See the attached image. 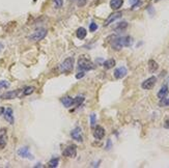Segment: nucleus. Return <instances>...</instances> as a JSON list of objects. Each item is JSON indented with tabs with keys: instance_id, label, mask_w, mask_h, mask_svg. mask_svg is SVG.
Listing matches in <instances>:
<instances>
[{
	"instance_id": "nucleus-1",
	"label": "nucleus",
	"mask_w": 169,
	"mask_h": 168,
	"mask_svg": "<svg viewBox=\"0 0 169 168\" xmlns=\"http://www.w3.org/2000/svg\"><path fill=\"white\" fill-rule=\"evenodd\" d=\"M132 44H133V38L131 36H118V38H115L111 42V47L112 49L116 50V51H120L123 47H130Z\"/></svg>"
},
{
	"instance_id": "nucleus-2",
	"label": "nucleus",
	"mask_w": 169,
	"mask_h": 168,
	"mask_svg": "<svg viewBox=\"0 0 169 168\" xmlns=\"http://www.w3.org/2000/svg\"><path fill=\"white\" fill-rule=\"evenodd\" d=\"M78 71H92L96 67V65L90 61L88 58H86L85 56H81L78 59Z\"/></svg>"
},
{
	"instance_id": "nucleus-3",
	"label": "nucleus",
	"mask_w": 169,
	"mask_h": 168,
	"mask_svg": "<svg viewBox=\"0 0 169 168\" xmlns=\"http://www.w3.org/2000/svg\"><path fill=\"white\" fill-rule=\"evenodd\" d=\"M74 62H75V59L74 57H68L63 60V62L60 64L59 67V71L60 73L62 74H66L70 73V72L73 71L74 69Z\"/></svg>"
},
{
	"instance_id": "nucleus-4",
	"label": "nucleus",
	"mask_w": 169,
	"mask_h": 168,
	"mask_svg": "<svg viewBox=\"0 0 169 168\" xmlns=\"http://www.w3.org/2000/svg\"><path fill=\"white\" fill-rule=\"evenodd\" d=\"M46 36H47V29H45V28H38V30H35L33 33L28 36V40L31 41V42H38V41H42L43 38H46Z\"/></svg>"
},
{
	"instance_id": "nucleus-5",
	"label": "nucleus",
	"mask_w": 169,
	"mask_h": 168,
	"mask_svg": "<svg viewBox=\"0 0 169 168\" xmlns=\"http://www.w3.org/2000/svg\"><path fill=\"white\" fill-rule=\"evenodd\" d=\"M62 155L68 158H75L77 156V147L75 144L68 145L63 150H62Z\"/></svg>"
},
{
	"instance_id": "nucleus-6",
	"label": "nucleus",
	"mask_w": 169,
	"mask_h": 168,
	"mask_svg": "<svg viewBox=\"0 0 169 168\" xmlns=\"http://www.w3.org/2000/svg\"><path fill=\"white\" fill-rule=\"evenodd\" d=\"M22 93V89H16V90H8L6 93H4L1 95L2 100H14L16 98H18L20 95V93Z\"/></svg>"
},
{
	"instance_id": "nucleus-7",
	"label": "nucleus",
	"mask_w": 169,
	"mask_h": 168,
	"mask_svg": "<svg viewBox=\"0 0 169 168\" xmlns=\"http://www.w3.org/2000/svg\"><path fill=\"white\" fill-rule=\"evenodd\" d=\"M156 83H157V78H156L155 76H151L148 79H146L145 81L142 82L141 87L143 89H145V90H149V89H151L155 86Z\"/></svg>"
},
{
	"instance_id": "nucleus-8",
	"label": "nucleus",
	"mask_w": 169,
	"mask_h": 168,
	"mask_svg": "<svg viewBox=\"0 0 169 168\" xmlns=\"http://www.w3.org/2000/svg\"><path fill=\"white\" fill-rule=\"evenodd\" d=\"M71 137L74 140L78 141V142H82L83 141V136H82V129L80 127H76L75 129H73L71 132Z\"/></svg>"
},
{
	"instance_id": "nucleus-9",
	"label": "nucleus",
	"mask_w": 169,
	"mask_h": 168,
	"mask_svg": "<svg viewBox=\"0 0 169 168\" xmlns=\"http://www.w3.org/2000/svg\"><path fill=\"white\" fill-rule=\"evenodd\" d=\"M7 130L5 128L0 129V149L4 148L7 144Z\"/></svg>"
},
{
	"instance_id": "nucleus-10",
	"label": "nucleus",
	"mask_w": 169,
	"mask_h": 168,
	"mask_svg": "<svg viewBox=\"0 0 169 168\" xmlns=\"http://www.w3.org/2000/svg\"><path fill=\"white\" fill-rule=\"evenodd\" d=\"M17 154H18L21 158H26V159H29V160H33L34 159L33 155L29 152V148L26 147L19 148L18 152H17Z\"/></svg>"
},
{
	"instance_id": "nucleus-11",
	"label": "nucleus",
	"mask_w": 169,
	"mask_h": 168,
	"mask_svg": "<svg viewBox=\"0 0 169 168\" xmlns=\"http://www.w3.org/2000/svg\"><path fill=\"white\" fill-rule=\"evenodd\" d=\"M4 115V119H5L7 123H10V125H14L15 123V118H14V111H13V109L10 108V107H8V108L5 109V111H4L3 113Z\"/></svg>"
},
{
	"instance_id": "nucleus-12",
	"label": "nucleus",
	"mask_w": 169,
	"mask_h": 168,
	"mask_svg": "<svg viewBox=\"0 0 169 168\" xmlns=\"http://www.w3.org/2000/svg\"><path fill=\"white\" fill-rule=\"evenodd\" d=\"M121 16H123V13L121 12H116V13H113V14H111L109 17H108V19L105 21V23H104V26H108L109 24L113 23L114 21H116L117 19H120Z\"/></svg>"
},
{
	"instance_id": "nucleus-13",
	"label": "nucleus",
	"mask_w": 169,
	"mask_h": 168,
	"mask_svg": "<svg viewBox=\"0 0 169 168\" xmlns=\"http://www.w3.org/2000/svg\"><path fill=\"white\" fill-rule=\"evenodd\" d=\"M127 74H128L127 67H117V69L114 71V77H115V79H123V77L127 76Z\"/></svg>"
},
{
	"instance_id": "nucleus-14",
	"label": "nucleus",
	"mask_w": 169,
	"mask_h": 168,
	"mask_svg": "<svg viewBox=\"0 0 169 168\" xmlns=\"http://www.w3.org/2000/svg\"><path fill=\"white\" fill-rule=\"evenodd\" d=\"M104 136H105V129L101 126H97L94 131V137L97 140H101L104 138Z\"/></svg>"
},
{
	"instance_id": "nucleus-15",
	"label": "nucleus",
	"mask_w": 169,
	"mask_h": 168,
	"mask_svg": "<svg viewBox=\"0 0 169 168\" xmlns=\"http://www.w3.org/2000/svg\"><path fill=\"white\" fill-rule=\"evenodd\" d=\"M61 103L63 104L66 108H71V107L75 106V100H74V98L66 95V97H63L61 99Z\"/></svg>"
},
{
	"instance_id": "nucleus-16",
	"label": "nucleus",
	"mask_w": 169,
	"mask_h": 168,
	"mask_svg": "<svg viewBox=\"0 0 169 168\" xmlns=\"http://www.w3.org/2000/svg\"><path fill=\"white\" fill-rule=\"evenodd\" d=\"M123 0H110V7L113 10H117L123 6Z\"/></svg>"
},
{
	"instance_id": "nucleus-17",
	"label": "nucleus",
	"mask_w": 169,
	"mask_h": 168,
	"mask_svg": "<svg viewBox=\"0 0 169 168\" xmlns=\"http://www.w3.org/2000/svg\"><path fill=\"white\" fill-rule=\"evenodd\" d=\"M76 36H77V38H79V40H84V38H86V36H87V30L84 27L78 28L77 31H76Z\"/></svg>"
},
{
	"instance_id": "nucleus-18",
	"label": "nucleus",
	"mask_w": 169,
	"mask_h": 168,
	"mask_svg": "<svg viewBox=\"0 0 169 168\" xmlns=\"http://www.w3.org/2000/svg\"><path fill=\"white\" fill-rule=\"evenodd\" d=\"M167 95H168V87H167V85H163V86L160 88L159 93H158V98L161 100V99H163V98H165Z\"/></svg>"
},
{
	"instance_id": "nucleus-19",
	"label": "nucleus",
	"mask_w": 169,
	"mask_h": 168,
	"mask_svg": "<svg viewBox=\"0 0 169 168\" xmlns=\"http://www.w3.org/2000/svg\"><path fill=\"white\" fill-rule=\"evenodd\" d=\"M115 60L113 59V58H110V59H107V60H105L103 63V67H105L106 70H110V69H112V67H115Z\"/></svg>"
},
{
	"instance_id": "nucleus-20",
	"label": "nucleus",
	"mask_w": 169,
	"mask_h": 168,
	"mask_svg": "<svg viewBox=\"0 0 169 168\" xmlns=\"http://www.w3.org/2000/svg\"><path fill=\"white\" fill-rule=\"evenodd\" d=\"M158 67H159V64H158L155 60L151 59L148 61V70H149V72H151V73H155V72L158 70Z\"/></svg>"
},
{
	"instance_id": "nucleus-21",
	"label": "nucleus",
	"mask_w": 169,
	"mask_h": 168,
	"mask_svg": "<svg viewBox=\"0 0 169 168\" xmlns=\"http://www.w3.org/2000/svg\"><path fill=\"white\" fill-rule=\"evenodd\" d=\"M34 90H35V87L34 86H27L24 89H22V95H25V97L26 95H30L34 93Z\"/></svg>"
},
{
	"instance_id": "nucleus-22",
	"label": "nucleus",
	"mask_w": 169,
	"mask_h": 168,
	"mask_svg": "<svg viewBox=\"0 0 169 168\" xmlns=\"http://www.w3.org/2000/svg\"><path fill=\"white\" fill-rule=\"evenodd\" d=\"M58 165H59V159L58 158H52L48 163V166L50 168H55L57 167Z\"/></svg>"
},
{
	"instance_id": "nucleus-23",
	"label": "nucleus",
	"mask_w": 169,
	"mask_h": 168,
	"mask_svg": "<svg viewBox=\"0 0 169 168\" xmlns=\"http://www.w3.org/2000/svg\"><path fill=\"white\" fill-rule=\"evenodd\" d=\"M127 27H128L127 22H120V23H118L117 25L115 26L114 30H116V31H123V30H125Z\"/></svg>"
},
{
	"instance_id": "nucleus-24",
	"label": "nucleus",
	"mask_w": 169,
	"mask_h": 168,
	"mask_svg": "<svg viewBox=\"0 0 169 168\" xmlns=\"http://www.w3.org/2000/svg\"><path fill=\"white\" fill-rule=\"evenodd\" d=\"M74 100H75V106L79 107L82 103H83L85 99H84V97H82V95H78V97L74 98Z\"/></svg>"
},
{
	"instance_id": "nucleus-25",
	"label": "nucleus",
	"mask_w": 169,
	"mask_h": 168,
	"mask_svg": "<svg viewBox=\"0 0 169 168\" xmlns=\"http://www.w3.org/2000/svg\"><path fill=\"white\" fill-rule=\"evenodd\" d=\"M53 4L55 8H61L63 5V0H53Z\"/></svg>"
},
{
	"instance_id": "nucleus-26",
	"label": "nucleus",
	"mask_w": 169,
	"mask_h": 168,
	"mask_svg": "<svg viewBox=\"0 0 169 168\" xmlns=\"http://www.w3.org/2000/svg\"><path fill=\"white\" fill-rule=\"evenodd\" d=\"M96 121H97V115L94 113H92L90 114V126L92 127L96 126Z\"/></svg>"
},
{
	"instance_id": "nucleus-27",
	"label": "nucleus",
	"mask_w": 169,
	"mask_h": 168,
	"mask_svg": "<svg viewBox=\"0 0 169 168\" xmlns=\"http://www.w3.org/2000/svg\"><path fill=\"white\" fill-rule=\"evenodd\" d=\"M160 105L161 106H164V107H167L169 106V98H163V99H161V103H160Z\"/></svg>"
},
{
	"instance_id": "nucleus-28",
	"label": "nucleus",
	"mask_w": 169,
	"mask_h": 168,
	"mask_svg": "<svg viewBox=\"0 0 169 168\" xmlns=\"http://www.w3.org/2000/svg\"><path fill=\"white\" fill-rule=\"evenodd\" d=\"M10 87V83L6 80H1L0 81V89L1 88H8Z\"/></svg>"
},
{
	"instance_id": "nucleus-29",
	"label": "nucleus",
	"mask_w": 169,
	"mask_h": 168,
	"mask_svg": "<svg viewBox=\"0 0 169 168\" xmlns=\"http://www.w3.org/2000/svg\"><path fill=\"white\" fill-rule=\"evenodd\" d=\"M97 29V24L94 23V22H92V23H90V25H89V31L90 32H94Z\"/></svg>"
},
{
	"instance_id": "nucleus-30",
	"label": "nucleus",
	"mask_w": 169,
	"mask_h": 168,
	"mask_svg": "<svg viewBox=\"0 0 169 168\" xmlns=\"http://www.w3.org/2000/svg\"><path fill=\"white\" fill-rule=\"evenodd\" d=\"M129 1L132 4V8H135V6H137L140 3V0H129Z\"/></svg>"
},
{
	"instance_id": "nucleus-31",
	"label": "nucleus",
	"mask_w": 169,
	"mask_h": 168,
	"mask_svg": "<svg viewBox=\"0 0 169 168\" xmlns=\"http://www.w3.org/2000/svg\"><path fill=\"white\" fill-rule=\"evenodd\" d=\"M84 76H85V72H84V71H79V73L76 75V78H77V79H81V78H83Z\"/></svg>"
},
{
	"instance_id": "nucleus-32",
	"label": "nucleus",
	"mask_w": 169,
	"mask_h": 168,
	"mask_svg": "<svg viewBox=\"0 0 169 168\" xmlns=\"http://www.w3.org/2000/svg\"><path fill=\"white\" fill-rule=\"evenodd\" d=\"M86 2H87V0H78V6H80V7H82V6H84L86 4Z\"/></svg>"
},
{
	"instance_id": "nucleus-33",
	"label": "nucleus",
	"mask_w": 169,
	"mask_h": 168,
	"mask_svg": "<svg viewBox=\"0 0 169 168\" xmlns=\"http://www.w3.org/2000/svg\"><path fill=\"white\" fill-rule=\"evenodd\" d=\"M111 147H112V142H111V140H110V139H108L107 144H106V149L109 150V149H111Z\"/></svg>"
},
{
	"instance_id": "nucleus-34",
	"label": "nucleus",
	"mask_w": 169,
	"mask_h": 168,
	"mask_svg": "<svg viewBox=\"0 0 169 168\" xmlns=\"http://www.w3.org/2000/svg\"><path fill=\"white\" fill-rule=\"evenodd\" d=\"M164 127H165L166 129H169V121H165V125H164Z\"/></svg>"
},
{
	"instance_id": "nucleus-35",
	"label": "nucleus",
	"mask_w": 169,
	"mask_h": 168,
	"mask_svg": "<svg viewBox=\"0 0 169 168\" xmlns=\"http://www.w3.org/2000/svg\"><path fill=\"white\" fill-rule=\"evenodd\" d=\"M4 111H5V109H4V108H1V109H0V115H2V114H3V113H4Z\"/></svg>"
},
{
	"instance_id": "nucleus-36",
	"label": "nucleus",
	"mask_w": 169,
	"mask_h": 168,
	"mask_svg": "<svg viewBox=\"0 0 169 168\" xmlns=\"http://www.w3.org/2000/svg\"><path fill=\"white\" fill-rule=\"evenodd\" d=\"M2 48H3V46H2V45H1V44H0V50H1V49H2Z\"/></svg>"
},
{
	"instance_id": "nucleus-37",
	"label": "nucleus",
	"mask_w": 169,
	"mask_h": 168,
	"mask_svg": "<svg viewBox=\"0 0 169 168\" xmlns=\"http://www.w3.org/2000/svg\"><path fill=\"white\" fill-rule=\"evenodd\" d=\"M156 1H159V0H156Z\"/></svg>"
}]
</instances>
